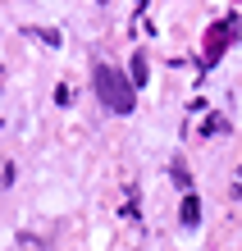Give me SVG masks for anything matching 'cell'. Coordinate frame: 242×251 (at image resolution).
<instances>
[{"mask_svg":"<svg viewBox=\"0 0 242 251\" xmlns=\"http://www.w3.org/2000/svg\"><path fill=\"white\" fill-rule=\"evenodd\" d=\"M92 87H96L101 105L110 114H133V105H137V87H133L114 64H96L92 69Z\"/></svg>","mask_w":242,"mask_h":251,"instance_id":"cell-1","label":"cell"},{"mask_svg":"<svg viewBox=\"0 0 242 251\" xmlns=\"http://www.w3.org/2000/svg\"><path fill=\"white\" fill-rule=\"evenodd\" d=\"M224 41H233V27H229V19L210 27V37H206V64H215L219 55H224Z\"/></svg>","mask_w":242,"mask_h":251,"instance_id":"cell-2","label":"cell"},{"mask_svg":"<svg viewBox=\"0 0 242 251\" xmlns=\"http://www.w3.org/2000/svg\"><path fill=\"white\" fill-rule=\"evenodd\" d=\"M178 215H183V224H188V228H196V224H201V197H196V192H188L183 205H178Z\"/></svg>","mask_w":242,"mask_h":251,"instance_id":"cell-3","label":"cell"},{"mask_svg":"<svg viewBox=\"0 0 242 251\" xmlns=\"http://www.w3.org/2000/svg\"><path fill=\"white\" fill-rule=\"evenodd\" d=\"M128 82H133V87H146V55H142V50L133 55V64H128Z\"/></svg>","mask_w":242,"mask_h":251,"instance_id":"cell-4","label":"cell"},{"mask_svg":"<svg viewBox=\"0 0 242 251\" xmlns=\"http://www.w3.org/2000/svg\"><path fill=\"white\" fill-rule=\"evenodd\" d=\"M229 27H233V37L242 41V14H233V19H229Z\"/></svg>","mask_w":242,"mask_h":251,"instance_id":"cell-5","label":"cell"}]
</instances>
